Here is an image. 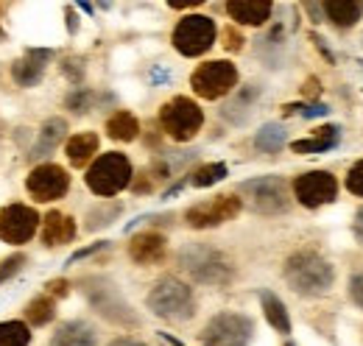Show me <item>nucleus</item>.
Listing matches in <instances>:
<instances>
[{
	"label": "nucleus",
	"instance_id": "f257e3e1",
	"mask_svg": "<svg viewBox=\"0 0 363 346\" xmlns=\"http://www.w3.org/2000/svg\"><path fill=\"white\" fill-rule=\"evenodd\" d=\"M285 279L302 296H321L330 291L335 271L327 260L318 257L316 252H296L285 262Z\"/></svg>",
	"mask_w": 363,
	"mask_h": 346
},
{
	"label": "nucleus",
	"instance_id": "f03ea898",
	"mask_svg": "<svg viewBox=\"0 0 363 346\" xmlns=\"http://www.w3.org/2000/svg\"><path fill=\"white\" fill-rule=\"evenodd\" d=\"M182 268L196 279L207 285H227L232 279V262L221 252L207 246H187L179 252Z\"/></svg>",
	"mask_w": 363,
	"mask_h": 346
},
{
	"label": "nucleus",
	"instance_id": "7ed1b4c3",
	"mask_svg": "<svg viewBox=\"0 0 363 346\" xmlns=\"http://www.w3.org/2000/svg\"><path fill=\"white\" fill-rule=\"evenodd\" d=\"M129 184H132V162L118 151L101 154L87 171V187L95 196H115Z\"/></svg>",
	"mask_w": 363,
	"mask_h": 346
},
{
	"label": "nucleus",
	"instance_id": "20e7f679",
	"mask_svg": "<svg viewBox=\"0 0 363 346\" xmlns=\"http://www.w3.org/2000/svg\"><path fill=\"white\" fill-rule=\"evenodd\" d=\"M148 307L160 318H174V321L190 318L193 316V291L184 282L168 277L148 294Z\"/></svg>",
	"mask_w": 363,
	"mask_h": 346
},
{
	"label": "nucleus",
	"instance_id": "39448f33",
	"mask_svg": "<svg viewBox=\"0 0 363 346\" xmlns=\"http://www.w3.org/2000/svg\"><path fill=\"white\" fill-rule=\"evenodd\" d=\"M255 333V324L249 316L240 313H221L216 318H210V324L201 333V344L204 346H249Z\"/></svg>",
	"mask_w": 363,
	"mask_h": 346
},
{
	"label": "nucleus",
	"instance_id": "423d86ee",
	"mask_svg": "<svg viewBox=\"0 0 363 346\" xmlns=\"http://www.w3.org/2000/svg\"><path fill=\"white\" fill-rule=\"evenodd\" d=\"M160 121H162V129L168 131V137H174L177 143H187L190 137H196V131L201 129L204 115H201L196 101L179 95V98H174L162 106Z\"/></svg>",
	"mask_w": 363,
	"mask_h": 346
},
{
	"label": "nucleus",
	"instance_id": "0eeeda50",
	"mask_svg": "<svg viewBox=\"0 0 363 346\" xmlns=\"http://www.w3.org/2000/svg\"><path fill=\"white\" fill-rule=\"evenodd\" d=\"M216 43V23L204 14H187L174 28V48L182 56H201Z\"/></svg>",
	"mask_w": 363,
	"mask_h": 346
},
{
	"label": "nucleus",
	"instance_id": "6e6552de",
	"mask_svg": "<svg viewBox=\"0 0 363 346\" xmlns=\"http://www.w3.org/2000/svg\"><path fill=\"white\" fill-rule=\"evenodd\" d=\"M240 196H246L249 204L263 216H277V213L288 210V193H285V182L279 176H260V179L243 182Z\"/></svg>",
	"mask_w": 363,
	"mask_h": 346
},
{
	"label": "nucleus",
	"instance_id": "1a4fd4ad",
	"mask_svg": "<svg viewBox=\"0 0 363 346\" xmlns=\"http://www.w3.org/2000/svg\"><path fill=\"white\" fill-rule=\"evenodd\" d=\"M190 84L196 89V95H201L207 101H216V98H224L229 89L238 84V70H235V65L227 62V59L207 62V65H201L193 73Z\"/></svg>",
	"mask_w": 363,
	"mask_h": 346
},
{
	"label": "nucleus",
	"instance_id": "9d476101",
	"mask_svg": "<svg viewBox=\"0 0 363 346\" xmlns=\"http://www.w3.org/2000/svg\"><path fill=\"white\" fill-rule=\"evenodd\" d=\"M37 229H40V216L34 207L9 204L0 210V240L20 246V243L31 240Z\"/></svg>",
	"mask_w": 363,
	"mask_h": 346
},
{
	"label": "nucleus",
	"instance_id": "9b49d317",
	"mask_svg": "<svg viewBox=\"0 0 363 346\" xmlns=\"http://www.w3.org/2000/svg\"><path fill=\"white\" fill-rule=\"evenodd\" d=\"M26 187H28V193L34 196V201H56V199H62L65 193H67V187H70V176L65 168H59V165H40V168H34L31 176L26 179Z\"/></svg>",
	"mask_w": 363,
	"mask_h": 346
},
{
	"label": "nucleus",
	"instance_id": "f8f14e48",
	"mask_svg": "<svg viewBox=\"0 0 363 346\" xmlns=\"http://www.w3.org/2000/svg\"><path fill=\"white\" fill-rule=\"evenodd\" d=\"M294 193L299 199L302 207H321L327 201L335 199L338 193V182L335 176L327 171H311V173H302L296 182H294Z\"/></svg>",
	"mask_w": 363,
	"mask_h": 346
},
{
	"label": "nucleus",
	"instance_id": "ddd939ff",
	"mask_svg": "<svg viewBox=\"0 0 363 346\" xmlns=\"http://www.w3.org/2000/svg\"><path fill=\"white\" fill-rule=\"evenodd\" d=\"M238 213H240L238 196H216V199L201 201L193 210H187V223L193 229H207V226H218L229 218H235Z\"/></svg>",
	"mask_w": 363,
	"mask_h": 346
},
{
	"label": "nucleus",
	"instance_id": "4468645a",
	"mask_svg": "<svg viewBox=\"0 0 363 346\" xmlns=\"http://www.w3.org/2000/svg\"><path fill=\"white\" fill-rule=\"evenodd\" d=\"M50 59H53L50 50H37V48L26 50V56L11 65V79L20 86H37L45 76V65Z\"/></svg>",
	"mask_w": 363,
	"mask_h": 346
},
{
	"label": "nucleus",
	"instance_id": "2eb2a0df",
	"mask_svg": "<svg viewBox=\"0 0 363 346\" xmlns=\"http://www.w3.org/2000/svg\"><path fill=\"white\" fill-rule=\"evenodd\" d=\"M129 255L140 265H151V262H160L165 257V238L160 232H143L135 235L132 243H129Z\"/></svg>",
	"mask_w": 363,
	"mask_h": 346
},
{
	"label": "nucleus",
	"instance_id": "dca6fc26",
	"mask_svg": "<svg viewBox=\"0 0 363 346\" xmlns=\"http://www.w3.org/2000/svg\"><path fill=\"white\" fill-rule=\"evenodd\" d=\"M227 11L240 26H263L272 14V3L269 0H232L227 3Z\"/></svg>",
	"mask_w": 363,
	"mask_h": 346
},
{
	"label": "nucleus",
	"instance_id": "f3484780",
	"mask_svg": "<svg viewBox=\"0 0 363 346\" xmlns=\"http://www.w3.org/2000/svg\"><path fill=\"white\" fill-rule=\"evenodd\" d=\"M76 238V221L65 213H48L43 221V240L45 246H65Z\"/></svg>",
	"mask_w": 363,
	"mask_h": 346
},
{
	"label": "nucleus",
	"instance_id": "a211bd4d",
	"mask_svg": "<svg viewBox=\"0 0 363 346\" xmlns=\"http://www.w3.org/2000/svg\"><path fill=\"white\" fill-rule=\"evenodd\" d=\"M50 346H95V330L87 321H67L56 330Z\"/></svg>",
	"mask_w": 363,
	"mask_h": 346
},
{
	"label": "nucleus",
	"instance_id": "6ab92c4d",
	"mask_svg": "<svg viewBox=\"0 0 363 346\" xmlns=\"http://www.w3.org/2000/svg\"><path fill=\"white\" fill-rule=\"evenodd\" d=\"M65 131H67V123H65L62 118H48L43 131H40L37 145L31 148V160H43V157H48V154L65 140Z\"/></svg>",
	"mask_w": 363,
	"mask_h": 346
},
{
	"label": "nucleus",
	"instance_id": "aec40b11",
	"mask_svg": "<svg viewBox=\"0 0 363 346\" xmlns=\"http://www.w3.org/2000/svg\"><path fill=\"white\" fill-rule=\"evenodd\" d=\"M65 154H67V160H70L73 165H84L92 154H98V134L82 131V134L70 137L67 145H65Z\"/></svg>",
	"mask_w": 363,
	"mask_h": 346
},
{
	"label": "nucleus",
	"instance_id": "412c9836",
	"mask_svg": "<svg viewBox=\"0 0 363 346\" xmlns=\"http://www.w3.org/2000/svg\"><path fill=\"white\" fill-rule=\"evenodd\" d=\"M324 11H327V17H330L335 26L347 28V26H355V23L361 20L363 3H352V0H330V3H324Z\"/></svg>",
	"mask_w": 363,
	"mask_h": 346
},
{
	"label": "nucleus",
	"instance_id": "4be33fe9",
	"mask_svg": "<svg viewBox=\"0 0 363 346\" xmlns=\"http://www.w3.org/2000/svg\"><path fill=\"white\" fill-rule=\"evenodd\" d=\"M335 143H338V126H324L311 140H296L291 148L296 154H318V151H330Z\"/></svg>",
	"mask_w": 363,
	"mask_h": 346
},
{
	"label": "nucleus",
	"instance_id": "5701e85b",
	"mask_svg": "<svg viewBox=\"0 0 363 346\" xmlns=\"http://www.w3.org/2000/svg\"><path fill=\"white\" fill-rule=\"evenodd\" d=\"M260 302H263V310H266V318L277 333H291V318H288V310L285 304L274 296L272 291H263L260 294Z\"/></svg>",
	"mask_w": 363,
	"mask_h": 346
},
{
	"label": "nucleus",
	"instance_id": "b1692460",
	"mask_svg": "<svg viewBox=\"0 0 363 346\" xmlns=\"http://www.w3.org/2000/svg\"><path fill=\"white\" fill-rule=\"evenodd\" d=\"M106 131H109V137H112V140L129 143V140H135L137 137L140 123H137L135 115H129V112H115V115L109 118V123H106Z\"/></svg>",
	"mask_w": 363,
	"mask_h": 346
},
{
	"label": "nucleus",
	"instance_id": "393cba45",
	"mask_svg": "<svg viewBox=\"0 0 363 346\" xmlns=\"http://www.w3.org/2000/svg\"><path fill=\"white\" fill-rule=\"evenodd\" d=\"M31 330L23 321H0V346H28Z\"/></svg>",
	"mask_w": 363,
	"mask_h": 346
},
{
	"label": "nucleus",
	"instance_id": "a878e982",
	"mask_svg": "<svg viewBox=\"0 0 363 346\" xmlns=\"http://www.w3.org/2000/svg\"><path fill=\"white\" fill-rule=\"evenodd\" d=\"M255 145H257L260 151H266V154H277V151L285 145V129H282L279 123L263 126V129L255 134Z\"/></svg>",
	"mask_w": 363,
	"mask_h": 346
},
{
	"label": "nucleus",
	"instance_id": "bb28decb",
	"mask_svg": "<svg viewBox=\"0 0 363 346\" xmlns=\"http://www.w3.org/2000/svg\"><path fill=\"white\" fill-rule=\"evenodd\" d=\"M53 310H56V302H53L50 296H37V299L28 302L26 316H28V321H31L34 327H43V324H48V321L53 318Z\"/></svg>",
	"mask_w": 363,
	"mask_h": 346
},
{
	"label": "nucleus",
	"instance_id": "cd10ccee",
	"mask_svg": "<svg viewBox=\"0 0 363 346\" xmlns=\"http://www.w3.org/2000/svg\"><path fill=\"white\" fill-rule=\"evenodd\" d=\"M224 176H227V165H224V162H213V165L199 168V171L193 173L190 182H193L196 187H210V184H218Z\"/></svg>",
	"mask_w": 363,
	"mask_h": 346
},
{
	"label": "nucleus",
	"instance_id": "c85d7f7f",
	"mask_svg": "<svg viewBox=\"0 0 363 346\" xmlns=\"http://www.w3.org/2000/svg\"><path fill=\"white\" fill-rule=\"evenodd\" d=\"M90 104H92L90 89H82V86H79L76 92H70V95H67V109H73V112H79V115H82V112H87V109H90Z\"/></svg>",
	"mask_w": 363,
	"mask_h": 346
},
{
	"label": "nucleus",
	"instance_id": "c756f323",
	"mask_svg": "<svg viewBox=\"0 0 363 346\" xmlns=\"http://www.w3.org/2000/svg\"><path fill=\"white\" fill-rule=\"evenodd\" d=\"M23 265H26V255H11V257H6L3 265H0V282H6L9 277H14Z\"/></svg>",
	"mask_w": 363,
	"mask_h": 346
},
{
	"label": "nucleus",
	"instance_id": "7c9ffc66",
	"mask_svg": "<svg viewBox=\"0 0 363 346\" xmlns=\"http://www.w3.org/2000/svg\"><path fill=\"white\" fill-rule=\"evenodd\" d=\"M347 187H350V193H355V196H363V162H358L350 176H347Z\"/></svg>",
	"mask_w": 363,
	"mask_h": 346
},
{
	"label": "nucleus",
	"instance_id": "2f4dec72",
	"mask_svg": "<svg viewBox=\"0 0 363 346\" xmlns=\"http://www.w3.org/2000/svg\"><path fill=\"white\" fill-rule=\"evenodd\" d=\"M350 296H352V302L358 304V307H363V271L350 279Z\"/></svg>",
	"mask_w": 363,
	"mask_h": 346
},
{
	"label": "nucleus",
	"instance_id": "473e14b6",
	"mask_svg": "<svg viewBox=\"0 0 363 346\" xmlns=\"http://www.w3.org/2000/svg\"><path fill=\"white\" fill-rule=\"evenodd\" d=\"M327 112H330V109H327L324 104H313V106H305V109H302L305 118H318V115H327Z\"/></svg>",
	"mask_w": 363,
	"mask_h": 346
},
{
	"label": "nucleus",
	"instance_id": "72a5a7b5",
	"mask_svg": "<svg viewBox=\"0 0 363 346\" xmlns=\"http://www.w3.org/2000/svg\"><path fill=\"white\" fill-rule=\"evenodd\" d=\"M104 246H106V243H95V246H90V249H82V252H76V255H73V257L67 260V265H73V262H76V260L87 257V255H92V252H98V249H104Z\"/></svg>",
	"mask_w": 363,
	"mask_h": 346
},
{
	"label": "nucleus",
	"instance_id": "f704fd0d",
	"mask_svg": "<svg viewBox=\"0 0 363 346\" xmlns=\"http://www.w3.org/2000/svg\"><path fill=\"white\" fill-rule=\"evenodd\" d=\"M48 288H50V294H56V296H62V294L67 291V282H65V279H56V282H50Z\"/></svg>",
	"mask_w": 363,
	"mask_h": 346
},
{
	"label": "nucleus",
	"instance_id": "c9c22d12",
	"mask_svg": "<svg viewBox=\"0 0 363 346\" xmlns=\"http://www.w3.org/2000/svg\"><path fill=\"white\" fill-rule=\"evenodd\" d=\"M355 235H358V240L363 243V207L358 210V216H355Z\"/></svg>",
	"mask_w": 363,
	"mask_h": 346
},
{
	"label": "nucleus",
	"instance_id": "e433bc0d",
	"mask_svg": "<svg viewBox=\"0 0 363 346\" xmlns=\"http://www.w3.org/2000/svg\"><path fill=\"white\" fill-rule=\"evenodd\" d=\"M109 346H145V344H140V341H132V338H121V341H112Z\"/></svg>",
	"mask_w": 363,
	"mask_h": 346
}]
</instances>
